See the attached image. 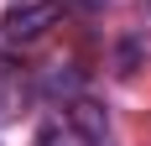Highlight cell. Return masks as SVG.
Segmentation results:
<instances>
[{
    "label": "cell",
    "instance_id": "obj_1",
    "mask_svg": "<svg viewBox=\"0 0 151 146\" xmlns=\"http://www.w3.org/2000/svg\"><path fill=\"white\" fill-rule=\"evenodd\" d=\"M63 16V0H16L0 11V37L5 42H31Z\"/></svg>",
    "mask_w": 151,
    "mask_h": 146
},
{
    "label": "cell",
    "instance_id": "obj_2",
    "mask_svg": "<svg viewBox=\"0 0 151 146\" xmlns=\"http://www.w3.org/2000/svg\"><path fill=\"white\" fill-rule=\"evenodd\" d=\"M26 99H31L26 68H21V63H11V58H0V120L21 115V110H26Z\"/></svg>",
    "mask_w": 151,
    "mask_h": 146
},
{
    "label": "cell",
    "instance_id": "obj_3",
    "mask_svg": "<svg viewBox=\"0 0 151 146\" xmlns=\"http://www.w3.org/2000/svg\"><path fill=\"white\" fill-rule=\"evenodd\" d=\"M68 120L78 125V136H83L89 146H104V141H109V120H104V110H99L94 99H83V94H78V99H68Z\"/></svg>",
    "mask_w": 151,
    "mask_h": 146
},
{
    "label": "cell",
    "instance_id": "obj_4",
    "mask_svg": "<svg viewBox=\"0 0 151 146\" xmlns=\"http://www.w3.org/2000/svg\"><path fill=\"white\" fill-rule=\"evenodd\" d=\"M78 89H83V73H78L73 63H58V68L42 78V94H52V99H78Z\"/></svg>",
    "mask_w": 151,
    "mask_h": 146
},
{
    "label": "cell",
    "instance_id": "obj_5",
    "mask_svg": "<svg viewBox=\"0 0 151 146\" xmlns=\"http://www.w3.org/2000/svg\"><path fill=\"white\" fill-rule=\"evenodd\" d=\"M37 146H89V141L78 136V125H73V120L63 115V120H47L42 131H37Z\"/></svg>",
    "mask_w": 151,
    "mask_h": 146
},
{
    "label": "cell",
    "instance_id": "obj_6",
    "mask_svg": "<svg viewBox=\"0 0 151 146\" xmlns=\"http://www.w3.org/2000/svg\"><path fill=\"white\" fill-rule=\"evenodd\" d=\"M89 5H94V0H89Z\"/></svg>",
    "mask_w": 151,
    "mask_h": 146
}]
</instances>
